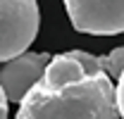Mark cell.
<instances>
[{
  "label": "cell",
  "instance_id": "obj_1",
  "mask_svg": "<svg viewBox=\"0 0 124 119\" xmlns=\"http://www.w3.org/2000/svg\"><path fill=\"white\" fill-rule=\"evenodd\" d=\"M117 83L86 50L53 55L43 79L24 95L15 119H117Z\"/></svg>",
  "mask_w": 124,
  "mask_h": 119
},
{
  "label": "cell",
  "instance_id": "obj_2",
  "mask_svg": "<svg viewBox=\"0 0 124 119\" xmlns=\"http://www.w3.org/2000/svg\"><path fill=\"white\" fill-rule=\"evenodd\" d=\"M41 12L36 0H0V60H15L36 41Z\"/></svg>",
  "mask_w": 124,
  "mask_h": 119
},
{
  "label": "cell",
  "instance_id": "obj_3",
  "mask_svg": "<svg viewBox=\"0 0 124 119\" xmlns=\"http://www.w3.org/2000/svg\"><path fill=\"white\" fill-rule=\"evenodd\" d=\"M72 26L88 36L124 33V0H64Z\"/></svg>",
  "mask_w": 124,
  "mask_h": 119
},
{
  "label": "cell",
  "instance_id": "obj_4",
  "mask_svg": "<svg viewBox=\"0 0 124 119\" xmlns=\"http://www.w3.org/2000/svg\"><path fill=\"white\" fill-rule=\"evenodd\" d=\"M50 60H53V55H48V52H29L26 50L19 57L2 62V74H0L2 86H0V90L7 95L10 103L24 100V95L43 79Z\"/></svg>",
  "mask_w": 124,
  "mask_h": 119
},
{
  "label": "cell",
  "instance_id": "obj_5",
  "mask_svg": "<svg viewBox=\"0 0 124 119\" xmlns=\"http://www.w3.org/2000/svg\"><path fill=\"white\" fill-rule=\"evenodd\" d=\"M100 64H103V69L112 79H119L122 72H124V45L122 48H115L110 55H103L100 57Z\"/></svg>",
  "mask_w": 124,
  "mask_h": 119
},
{
  "label": "cell",
  "instance_id": "obj_6",
  "mask_svg": "<svg viewBox=\"0 0 124 119\" xmlns=\"http://www.w3.org/2000/svg\"><path fill=\"white\" fill-rule=\"evenodd\" d=\"M117 110H119V119H124V72L117 79Z\"/></svg>",
  "mask_w": 124,
  "mask_h": 119
},
{
  "label": "cell",
  "instance_id": "obj_7",
  "mask_svg": "<svg viewBox=\"0 0 124 119\" xmlns=\"http://www.w3.org/2000/svg\"><path fill=\"white\" fill-rule=\"evenodd\" d=\"M0 98H2V103H0V114H2V117L0 119H7V103H10V100H7V95H5L2 90H0Z\"/></svg>",
  "mask_w": 124,
  "mask_h": 119
}]
</instances>
